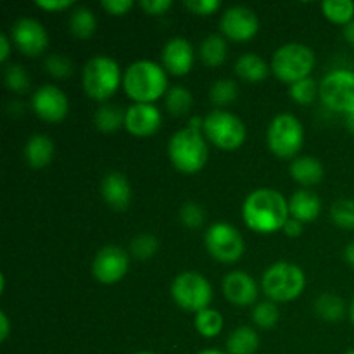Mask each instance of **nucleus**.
Wrapping results in <instances>:
<instances>
[{
  "label": "nucleus",
  "mask_w": 354,
  "mask_h": 354,
  "mask_svg": "<svg viewBox=\"0 0 354 354\" xmlns=\"http://www.w3.org/2000/svg\"><path fill=\"white\" fill-rule=\"evenodd\" d=\"M37 6L45 10H64L73 6L71 0H38Z\"/></svg>",
  "instance_id": "43"
},
{
  "label": "nucleus",
  "mask_w": 354,
  "mask_h": 354,
  "mask_svg": "<svg viewBox=\"0 0 354 354\" xmlns=\"http://www.w3.org/2000/svg\"><path fill=\"white\" fill-rule=\"evenodd\" d=\"M315 311L325 322H341L346 315V304L339 296L324 294L315 301Z\"/></svg>",
  "instance_id": "25"
},
{
  "label": "nucleus",
  "mask_w": 354,
  "mask_h": 354,
  "mask_svg": "<svg viewBox=\"0 0 354 354\" xmlns=\"http://www.w3.org/2000/svg\"><path fill=\"white\" fill-rule=\"evenodd\" d=\"M140 7L147 10L149 14L159 16V14H165L171 7V0H142Z\"/></svg>",
  "instance_id": "42"
},
{
  "label": "nucleus",
  "mask_w": 354,
  "mask_h": 354,
  "mask_svg": "<svg viewBox=\"0 0 354 354\" xmlns=\"http://www.w3.org/2000/svg\"><path fill=\"white\" fill-rule=\"evenodd\" d=\"M330 218L337 227L354 230V201L341 199L332 204Z\"/></svg>",
  "instance_id": "32"
},
{
  "label": "nucleus",
  "mask_w": 354,
  "mask_h": 354,
  "mask_svg": "<svg viewBox=\"0 0 354 354\" xmlns=\"http://www.w3.org/2000/svg\"><path fill=\"white\" fill-rule=\"evenodd\" d=\"M45 68L54 78H66L73 73V62L66 55L52 54L45 61Z\"/></svg>",
  "instance_id": "38"
},
{
  "label": "nucleus",
  "mask_w": 354,
  "mask_h": 354,
  "mask_svg": "<svg viewBox=\"0 0 354 354\" xmlns=\"http://www.w3.org/2000/svg\"><path fill=\"white\" fill-rule=\"evenodd\" d=\"M282 230L286 232L287 237L296 239V237H299L301 234H303V223H301V221H297V220H294V218H289V220H287V223L283 225Z\"/></svg>",
  "instance_id": "44"
},
{
  "label": "nucleus",
  "mask_w": 354,
  "mask_h": 354,
  "mask_svg": "<svg viewBox=\"0 0 354 354\" xmlns=\"http://www.w3.org/2000/svg\"><path fill=\"white\" fill-rule=\"evenodd\" d=\"M344 38L349 41V44L354 45V19L344 26Z\"/></svg>",
  "instance_id": "47"
},
{
  "label": "nucleus",
  "mask_w": 354,
  "mask_h": 354,
  "mask_svg": "<svg viewBox=\"0 0 354 354\" xmlns=\"http://www.w3.org/2000/svg\"><path fill=\"white\" fill-rule=\"evenodd\" d=\"M6 85L7 88H10L12 92H17V93L26 92L28 86H30V78H28L23 66L12 64L6 69Z\"/></svg>",
  "instance_id": "37"
},
{
  "label": "nucleus",
  "mask_w": 354,
  "mask_h": 354,
  "mask_svg": "<svg viewBox=\"0 0 354 354\" xmlns=\"http://www.w3.org/2000/svg\"><path fill=\"white\" fill-rule=\"evenodd\" d=\"M279 308L273 301H265V303L256 304L254 311H252V320L259 328H272L275 327L279 322Z\"/></svg>",
  "instance_id": "33"
},
{
  "label": "nucleus",
  "mask_w": 354,
  "mask_h": 354,
  "mask_svg": "<svg viewBox=\"0 0 354 354\" xmlns=\"http://www.w3.org/2000/svg\"><path fill=\"white\" fill-rule=\"evenodd\" d=\"M344 259L349 263V265L354 266V242L344 249Z\"/></svg>",
  "instance_id": "48"
},
{
  "label": "nucleus",
  "mask_w": 354,
  "mask_h": 354,
  "mask_svg": "<svg viewBox=\"0 0 354 354\" xmlns=\"http://www.w3.org/2000/svg\"><path fill=\"white\" fill-rule=\"evenodd\" d=\"M180 220L185 227L189 228H199L204 221V211L199 204L187 203L185 206L180 209Z\"/></svg>",
  "instance_id": "39"
},
{
  "label": "nucleus",
  "mask_w": 354,
  "mask_h": 354,
  "mask_svg": "<svg viewBox=\"0 0 354 354\" xmlns=\"http://www.w3.org/2000/svg\"><path fill=\"white\" fill-rule=\"evenodd\" d=\"M69 30L75 37L86 40V38L93 37L97 30V19L93 16V12L86 7H78L75 12L71 14V19H69Z\"/></svg>",
  "instance_id": "27"
},
{
  "label": "nucleus",
  "mask_w": 354,
  "mask_h": 354,
  "mask_svg": "<svg viewBox=\"0 0 354 354\" xmlns=\"http://www.w3.org/2000/svg\"><path fill=\"white\" fill-rule=\"evenodd\" d=\"M0 48H2L0 50V62H6L10 54V41L6 35H0Z\"/></svg>",
  "instance_id": "45"
},
{
  "label": "nucleus",
  "mask_w": 354,
  "mask_h": 354,
  "mask_svg": "<svg viewBox=\"0 0 354 354\" xmlns=\"http://www.w3.org/2000/svg\"><path fill=\"white\" fill-rule=\"evenodd\" d=\"M320 99L328 109L341 114L354 113V73L348 69L332 71L322 80Z\"/></svg>",
  "instance_id": "10"
},
{
  "label": "nucleus",
  "mask_w": 354,
  "mask_h": 354,
  "mask_svg": "<svg viewBox=\"0 0 354 354\" xmlns=\"http://www.w3.org/2000/svg\"><path fill=\"white\" fill-rule=\"evenodd\" d=\"M102 7L113 16H123L133 7L131 0H104Z\"/></svg>",
  "instance_id": "41"
},
{
  "label": "nucleus",
  "mask_w": 354,
  "mask_h": 354,
  "mask_svg": "<svg viewBox=\"0 0 354 354\" xmlns=\"http://www.w3.org/2000/svg\"><path fill=\"white\" fill-rule=\"evenodd\" d=\"M33 111L38 118L48 123H59L68 116L69 102L68 97L62 90L54 85H44L35 92L33 100H31Z\"/></svg>",
  "instance_id": "13"
},
{
  "label": "nucleus",
  "mask_w": 354,
  "mask_h": 354,
  "mask_svg": "<svg viewBox=\"0 0 354 354\" xmlns=\"http://www.w3.org/2000/svg\"><path fill=\"white\" fill-rule=\"evenodd\" d=\"M315 68V54L303 44H287L273 54L272 71L280 82L294 83L310 78Z\"/></svg>",
  "instance_id": "4"
},
{
  "label": "nucleus",
  "mask_w": 354,
  "mask_h": 354,
  "mask_svg": "<svg viewBox=\"0 0 354 354\" xmlns=\"http://www.w3.org/2000/svg\"><path fill=\"white\" fill-rule=\"evenodd\" d=\"M206 249L221 263H235L244 252V241L235 227L228 223H214L206 232Z\"/></svg>",
  "instance_id": "11"
},
{
  "label": "nucleus",
  "mask_w": 354,
  "mask_h": 354,
  "mask_svg": "<svg viewBox=\"0 0 354 354\" xmlns=\"http://www.w3.org/2000/svg\"><path fill=\"white\" fill-rule=\"evenodd\" d=\"M171 296L180 308L199 313L209 306L213 299V289L201 273L185 272L180 273L173 282Z\"/></svg>",
  "instance_id": "8"
},
{
  "label": "nucleus",
  "mask_w": 354,
  "mask_h": 354,
  "mask_svg": "<svg viewBox=\"0 0 354 354\" xmlns=\"http://www.w3.org/2000/svg\"><path fill=\"white\" fill-rule=\"evenodd\" d=\"M137 354H154V353H137Z\"/></svg>",
  "instance_id": "52"
},
{
  "label": "nucleus",
  "mask_w": 354,
  "mask_h": 354,
  "mask_svg": "<svg viewBox=\"0 0 354 354\" xmlns=\"http://www.w3.org/2000/svg\"><path fill=\"white\" fill-rule=\"evenodd\" d=\"M346 127H348V130L351 131V133H354V113L346 116Z\"/></svg>",
  "instance_id": "49"
},
{
  "label": "nucleus",
  "mask_w": 354,
  "mask_h": 354,
  "mask_svg": "<svg viewBox=\"0 0 354 354\" xmlns=\"http://www.w3.org/2000/svg\"><path fill=\"white\" fill-rule=\"evenodd\" d=\"M220 28L225 37L234 41H248L258 33L259 21L248 7H230L221 16Z\"/></svg>",
  "instance_id": "14"
},
{
  "label": "nucleus",
  "mask_w": 354,
  "mask_h": 354,
  "mask_svg": "<svg viewBox=\"0 0 354 354\" xmlns=\"http://www.w3.org/2000/svg\"><path fill=\"white\" fill-rule=\"evenodd\" d=\"M12 41L23 54L37 57L47 48L48 37L45 28L38 21L23 17L12 26Z\"/></svg>",
  "instance_id": "15"
},
{
  "label": "nucleus",
  "mask_w": 354,
  "mask_h": 354,
  "mask_svg": "<svg viewBox=\"0 0 354 354\" xmlns=\"http://www.w3.org/2000/svg\"><path fill=\"white\" fill-rule=\"evenodd\" d=\"M242 216L251 230L273 234L289 220V204L273 189H258L249 194L242 207Z\"/></svg>",
  "instance_id": "1"
},
{
  "label": "nucleus",
  "mask_w": 354,
  "mask_h": 354,
  "mask_svg": "<svg viewBox=\"0 0 354 354\" xmlns=\"http://www.w3.org/2000/svg\"><path fill=\"white\" fill-rule=\"evenodd\" d=\"M187 9L197 16H209L214 10H218L220 2L218 0H187Z\"/></svg>",
  "instance_id": "40"
},
{
  "label": "nucleus",
  "mask_w": 354,
  "mask_h": 354,
  "mask_svg": "<svg viewBox=\"0 0 354 354\" xmlns=\"http://www.w3.org/2000/svg\"><path fill=\"white\" fill-rule=\"evenodd\" d=\"M0 341H6L7 335H9V318H7L6 313H0Z\"/></svg>",
  "instance_id": "46"
},
{
  "label": "nucleus",
  "mask_w": 354,
  "mask_h": 354,
  "mask_svg": "<svg viewBox=\"0 0 354 354\" xmlns=\"http://www.w3.org/2000/svg\"><path fill=\"white\" fill-rule=\"evenodd\" d=\"M128 254L118 245H106L97 252L92 265V273L99 282L116 283L127 275Z\"/></svg>",
  "instance_id": "12"
},
{
  "label": "nucleus",
  "mask_w": 354,
  "mask_h": 354,
  "mask_svg": "<svg viewBox=\"0 0 354 354\" xmlns=\"http://www.w3.org/2000/svg\"><path fill=\"white\" fill-rule=\"evenodd\" d=\"M204 133L216 147L235 151L245 140V124L235 114L227 111H213L204 120Z\"/></svg>",
  "instance_id": "9"
},
{
  "label": "nucleus",
  "mask_w": 354,
  "mask_h": 354,
  "mask_svg": "<svg viewBox=\"0 0 354 354\" xmlns=\"http://www.w3.org/2000/svg\"><path fill=\"white\" fill-rule=\"evenodd\" d=\"M162 68L175 76H183L192 69L194 48L185 38H173L162 48Z\"/></svg>",
  "instance_id": "17"
},
{
  "label": "nucleus",
  "mask_w": 354,
  "mask_h": 354,
  "mask_svg": "<svg viewBox=\"0 0 354 354\" xmlns=\"http://www.w3.org/2000/svg\"><path fill=\"white\" fill-rule=\"evenodd\" d=\"M124 118H127V113L120 106L106 104L95 113L93 123L100 131L109 133V131H116L118 128H121V124H124Z\"/></svg>",
  "instance_id": "28"
},
{
  "label": "nucleus",
  "mask_w": 354,
  "mask_h": 354,
  "mask_svg": "<svg viewBox=\"0 0 354 354\" xmlns=\"http://www.w3.org/2000/svg\"><path fill=\"white\" fill-rule=\"evenodd\" d=\"M237 99V85L232 80H218L211 88V100L216 106H227Z\"/></svg>",
  "instance_id": "36"
},
{
  "label": "nucleus",
  "mask_w": 354,
  "mask_h": 354,
  "mask_svg": "<svg viewBox=\"0 0 354 354\" xmlns=\"http://www.w3.org/2000/svg\"><path fill=\"white\" fill-rule=\"evenodd\" d=\"M346 354H354V349H353V351H348Z\"/></svg>",
  "instance_id": "53"
},
{
  "label": "nucleus",
  "mask_w": 354,
  "mask_h": 354,
  "mask_svg": "<svg viewBox=\"0 0 354 354\" xmlns=\"http://www.w3.org/2000/svg\"><path fill=\"white\" fill-rule=\"evenodd\" d=\"M102 196L113 209H128L131 199V189L127 176L121 175V173H109L102 180Z\"/></svg>",
  "instance_id": "19"
},
{
  "label": "nucleus",
  "mask_w": 354,
  "mask_h": 354,
  "mask_svg": "<svg viewBox=\"0 0 354 354\" xmlns=\"http://www.w3.org/2000/svg\"><path fill=\"white\" fill-rule=\"evenodd\" d=\"M196 328L203 337H216L223 328V317L214 310H203L196 317Z\"/></svg>",
  "instance_id": "31"
},
{
  "label": "nucleus",
  "mask_w": 354,
  "mask_h": 354,
  "mask_svg": "<svg viewBox=\"0 0 354 354\" xmlns=\"http://www.w3.org/2000/svg\"><path fill=\"white\" fill-rule=\"evenodd\" d=\"M161 113L152 104H133L127 111L124 127L135 137H151L161 127Z\"/></svg>",
  "instance_id": "16"
},
{
  "label": "nucleus",
  "mask_w": 354,
  "mask_h": 354,
  "mask_svg": "<svg viewBox=\"0 0 354 354\" xmlns=\"http://www.w3.org/2000/svg\"><path fill=\"white\" fill-rule=\"evenodd\" d=\"M194 99L192 93L183 86H173L166 93V107H168L169 114L173 116H183L190 111L192 107Z\"/></svg>",
  "instance_id": "30"
},
{
  "label": "nucleus",
  "mask_w": 354,
  "mask_h": 354,
  "mask_svg": "<svg viewBox=\"0 0 354 354\" xmlns=\"http://www.w3.org/2000/svg\"><path fill=\"white\" fill-rule=\"evenodd\" d=\"M201 128H204V120L192 118L189 128L176 131L169 140V159L178 171L197 173L206 166L209 152Z\"/></svg>",
  "instance_id": "2"
},
{
  "label": "nucleus",
  "mask_w": 354,
  "mask_h": 354,
  "mask_svg": "<svg viewBox=\"0 0 354 354\" xmlns=\"http://www.w3.org/2000/svg\"><path fill=\"white\" fill-rule=\"evenodd\" d=\"M199 354H225V353L218 351V349H206V351H201Z\"/></svg>",
  "instance_id": "50"
},
{
  "label": "nucleus",
  "mask_w": 354,
  "mask_h": 354,
  "mask_svg": "<svg viewBox=\"0 0 354 354\" xmlns=\"http://www.w3.org/2000/svg\"><path fill=\"white\" fill-rule=\"evenodd\" d=\"M158 239L151 234H140L131 241L130 251L137 259H149L158 252Z\"/></svg>",
  "instance_id": "35"
},
{
  "label": "nucleus",
  "mask_w": 354,
  "mask_h": 354,
  "mask_svg": "<svg viewBox=\"0 0 354 354\" xmlns=\"http://www.w3.org/2000/svg\"><path fill=\"white\" fill-rule=\"evenodd\" d=\"M121 83L120 66L106 55H97L83 69V88L93 100H107Z\"/></svg>",
  "instance_id": "6"
},
{
  "label": "nucleus",
  "mask_w": 354,
  "mask_h": 354,
  "mask_svg": "<svg viewBox=\"0 0 354 354\" xmlns=\"http://www.w3.org/2000/svg\"><path fill=\"white\" fill-rule=\"evenodd\" d=\"M325 17L335 24H349L354 16V2L351 0H325L322 3Z\"/></svg>",
  "instance_id": "29"
},
{
  "label": "nucleus",
  "mask_w": 354,
  "mask_h": 354,
  "mask_svg": "<svg viewBox=\"0 0 354 354\" xmlns=\"http://www.w3.org/2000/svg\"><path fill=\"white\" fill-rule=\"evenodd\" d=\"M123 86L127 95L137 104H152L168 88L165 68L152 61H137L124 71Z\"/></svg>",
  "instance_id": "3"
},
{
  "label": "nucleus",
  "mask_w": 354,
  "mask_h": 354,
  "mask_svg": "<svg viewBox=\"0 0 354 354\" xmlns=\"http://www.w3.org/2000/svg\"><path fill=\"white\" fill-rule=\"evenodd\" d=\"M54 158V142L47 135H35L24 147V159L33 169H41Z\"/></svg>",
  "instance_id": "21"
},
{
  "label": "nucleus",
  "mask_w": 354,
  "mask_h": 354,
  "mask_svg": "<svg viewBox=\"0 0 354 354\" xmlns=\"http://www.w3.org/2000/svg\"><path fill=\"white\" fill-rule=\"evenodd\" d=\"M304 144V128L292 114H279L268 128V147L275 156L289 159L301 151Z\"/></svg>",
  "instance_id": "7"
},
{
  "label": "nucleus",
  "mask_w": 354,
  "mask_h": 354,
  "mask_svg": "<svg viewBox=\"0 0 354 354\" xmlns=\"http://www.w3.org/2000/svg\"><path fill=\"white\" fill-rule=\"evenodd\" d=\"M306 286L304 272L296 265L280 261L270 266L263 275V290L275 303H287L299 296Z\"/></svg>",
  "instance_id": "5"
},
{
  "label": "nucleus",
  "mask_w": 354,
  "mask_h": 354,
  "mask_svg": "<svg viewBox=\"0 0 354 354\" xmlns=\"http://www.w3.org/2000/svg\"><path fill=\"white\" fill-rule=\"evenodd\" d=\"M349 318H351V322H353V325H354V299H353L351 306H349Z\"/></svg>",
  "instance_id": "51"
},
{
  "label": "nucleus",
  "mask_w": 354,
  "mask_h": 354,
  "mask_svg": "<svg viewBox=\"0 0 354 354\" xmlns=\"http://www.w3.org/2000/svg\"><path fill=\"white\" fill-rule=\"evenodd\" d=\"M290 176L296 180L297 183L304 187L317 185L324 178V166L318 159L310 158V156H303V158L294 159L292 165L289 168Z\"/></svg>",
  "instance_id": "22"
},
{
  "label": "nucleus",
  "mask_w": 354,
  "mask_h": 354,
  "mask_svg": "<svg viewBox=\"0 0 354 354\" xmlns=\"http://www.w3.org/2000/svg\"><path fill=\"white\" fill-rule=\"evenodd\" d=\"M201 59L209 68L223 64L227 59V44L220 35H211L201 45Z\"/></svg>",
  "instance_id": "26"
},
{
  "label": "nucleus",
  "mask_w": 354,
  "mask_h": 354,
  "mask_svg": "<svg viewBox=\"0 0 354 354\" xmlns=\"http://www.w3.org/2000/svg\"><path fill=\"white\" fill-rule=\"evenodd\" d=\"M223 294L235 306H249L258 299V286L248 273L232 272L223 280Z\"/></svg>",
  "instance_id": "18"
},
{
  "label": "nucleus",
  "mask_w": 354,
  "mask_h": 354,
  "mask_svg": "<svg viewBox=\"0 0 354 354\" xmlns=\"http://www.w3.org/2000/svg\"><path fill=\"white\" fill-rule=\"evenodd\" d=\"M259 348V337L252 328L239 327L227 341L228 354H254Z\"/></svg>",
  "instance_id": "24"
},
{
  "label": "nucleus",
  "mask_w": 354,
  "mask_h": 354,
  "mask_svg": "<svg viewBox=\"0 0 354 354\" xmlns=\"http://www.w3.org/2000/svg\"><path fill=\"white\" fill-rule=\"evenodd\" d=\"M318 92H320V88H318L317 82H315L313 78L301 80V82L290 85L289 88V95L292 97L297 104H303V106L313 102V100L317 99Z\"/></svg>",
  "instance_id": "34"
},
{
  "label": "nucleus",
  "mask_w": 354,
  "mask_h": 354,
  "mask_svg": "<svg viewBox=\"0 0 354 354\" xmlns=\"http://www.w3.org/2000/svg\"><path fill=\"white\" fill-rule=\"evenodd\" d=\"M322 211V201L311 190H297L289 203V213L292 214L294 220L301 223H310L318 218Z\"/></svg>",
  "instance_id": "20"
},
{
  "label": "nucleus",
  "mask_w": 354,
  "mask_h": 354,
  "mask_svg": "<svg viewBox=\"0 0 354 354\" xmlns=\"http://www.w3.org/2000/svg\"><path fill=\"white\" fill-rule=\"evenodd\" d=\"M235 73L245 82L258 83L268 76V66L258 54H244L235 62Z\"/></svg>",
  "instance_id": "23"
}]
</instances>
